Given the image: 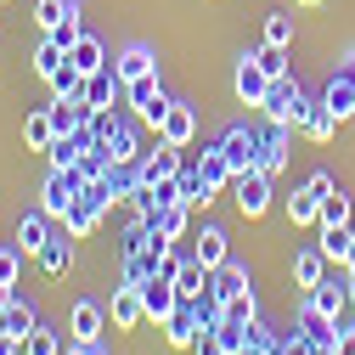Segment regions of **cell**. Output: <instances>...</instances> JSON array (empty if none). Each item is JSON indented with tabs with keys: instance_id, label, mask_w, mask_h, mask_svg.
Wrapping results in <instances>:
<instances>
[{
	"instance_id": "1",
	"label": "cell",
	"mask_w": 355,
	"mask_h": 355,
	"mask_svg": "<svg viewBox=\"0 0 355 355\" xmlns=\"http://www.w3.org/2000/svg\"><path fill=\"white\" fill-rule=\"evenodd\" d=\"M113 209V192H107V175H102V181H85V192L73 198V209L62 214V226H68V237L73 243H85V237H91L96 226H102V214Z\"/></svg>"
},
{
	"instance_id": "2",
	"label": "cell",
	"mask_w": 355,
	"mask_h": 355,
	"mask_svg": "<svg viewBox=\"0 0 355 355\" xmlns=\"http://www.w3.org/2000/svg\"><path fill=\"white\" fill-rule=\"evenodd\" d=\"M259 113L271 119V124H288V130H304V113H310V96L299 91V85L282 73V79H271V91H265V102H259Z\"/></svg>"
},
{
	"instance_id": "3",
	"label": "cell",
	"mask_w": 355,
	"mask_h": 355,
	"mask_svg": "<svg viewBox=\"0 0 355 355\" xmlns=\"http://www.w3.org/2000/svg\"><path fill=\"white\" fill-rule=\"evenodd\" d=\"M79 192H85V175H79V169H51L46 187H40V209H46L51 220H62V214L73 209Z\"/></svg>"
},
{
	"instance_id": "4",
	"label": "cell",
	"mask_w": 355,
	"mask_h": 355,
	"mask_svg": "<svg viewBox=\"0 0 355 355\" xmlns=\"http://www.w3.org/2000/svg\"><path fill=\"white\" fill-rule=\"evenodd\" d=\"M220 153H226L232 175H248V169L259 164V130H248V124H232L226 136H220Z\"/></svg>"
},
{
	"instance_id": "5",
	"label": "cell",
	"mask_w": 355,
	"mask_h": 355,
	"mask_svg": "<svg viewBox=\"0 0 355 355\" xmlns=\"http://www.w3.org/2000/svg\"><path fill=\"white\" fill-rule=\"evenodd\" d=\"M232 198H237L243 220H259L265 209H271V175H259V169L237 175V181H232Z\"/></svg>"
},
{
	"instance_id": "6",
	"label": "cell",
	"mask_w": 355,
	"mask_h": 355,
	"mask_svg": "<svg viewBox=\"0 0 355 355\" xmlns=\"http://www.w3.org/2000/svg\"><path fill=\"white\" fill-rule=\"evenodd\" d=\"M187 147H169V141H158L153 153H141V181L147 187H158V181H175V175L187 169V158H181Z\"/></svg>"
},
{
	"instance_id": "7",
	"label": "cell",
	"mask_w": 355,
	"mask_h": 355,
	"mask_svg": "<svg viewBox=\"0 0 355 355\" xmlns=\"http://www.w3.org/2000/svg\"><path fill=\"white\" fill-rule=\"evenodd\" d=\"M46 113H51V130H57V136H73V130H91V119H96V107L85 102V96H57Z\"/></svg>"
},
{
	"instance_id": "8",
	"label": "cell",
	"mask_w": 355,
	"mask_h": 355,
	"mask_svg": "<svg viewBox=\"0 0 355 355\" xmlns=\"http://www.w3.org/2000/svg\"><path fill=\"white\" fill-rule=\"evenodd\" d=\"M141 304H147V322L164 327V322L175 316V304H181V288H175L169 277H147V282H141Z\"/></svg>"
},
{
	"instance_id": "9",
	"label": "cell",
	"mask_w": 355,
	"mask_h": 355,
	"mask_svg": "<svg viewBox=\"0 0 355 355\" xmlns=\"http://www.w3.org/2000/svg\"><path fill=\"white\" fill-rule=\"evenodd\" d=\"M85 102L91 107H124V79H119L113 62L96 68V73H85Z\"/></svg>"
},
{
	"instance_id": "10",
	"label": "cell",
	"mask_w": 355,
	"mask_h": 355,
	"mask_svg": "<svg viewBox=\"0 0 355 355\" xmlns=\"http://www.w3.org/2000/svg\"><path fill=\"white\" fill-rule=\"evenodd\" d=\"M293 327H299V338H310V344H316V349H333L338 344V322L333 316H322V310L316 304H299V316H293Z\"/></svg>"
},
{
	"instance_id": "11",
	"label": "cell",
	"mask_w": 355,
	"mask_h": 355,
	"mask_svg": "<svg viewBox=\"0 0 355 355\" xmlns=\"http://www.w3.org/2000/svg\"><path fill=\"white\" fill-rule=\"evenodd\" d=\"M282 164H288V124H265V130H259V164H254V169L277 181Z\"/></svg>"
},
{
	"instance_id": "12",
	"label": "cell",
	"mask_w": 355,
	"mask_h": 355,
	"mask_svg": "<svg viewBox=\"0 0 355 355\" xmlns=\"http://www.w3.org/2000/svg\"><path fill=\"white\" fill-rule=\"evenodd\" d=\"M322 102H327V107H333L338 119H355V57H349V62H338V73L327 79Z\"/></svg>"
},
{
	"instance_id": "13",
	"label": "cell",
	"mask_w": 355,
	"mask_h": 355,
	"mask_svg": "<svg viewBox=\"0 0 355 355\" xmlns=\"http://www.w3.org/2000/svg\"><path fill=\"white\" fill-rule=\"evenodd\" d=\"M192 136H198V113H192L187 102H169V113H164V124H158V141L192 147Z\"/></svg>"
},
{
	"instance_id": "14",
	"label": "cell",
	"mask_w": 355,
	"mask_h": 355,
	"mask_svg": "<svg viewBox=\"0 0 355 355\" xmlns=\"http://www.w3.org/2000/svg\"><path fill=\"white\" fill-rule=\"evenodd\" d=\"M107 316H113V327H119V333H130V327H141V322H147V304H141V288H136V282H124V288H113V310H107Z\"/></svg>"
},
{
	"instance_id": "15",
	"label": "cell",
	"mask_w": 355,
	"mask_h": 355,
	"mask_svg": "<svg viewBox=\"0 0 355 355\" xmlns=\"http://www.w3.org/2000/svg\"><path fill=\"white\" fill-rule=\"evenodd\" d=\"M102 322H107V310H102L96 299H79V304L68 310V338H79V344H96V338H102Z\"/></svg>"
},
{
	"instance_id": "16",
	"label": "cell",
	"mask_w": 355,
	"mask_h": 355,
	"mask_svg": "<svg viewBox=\"0 0 355 355\" xmlns=\"http://www.w3.org/2000/svg\"><path fill=\"white\" fill-rule=\"evenodd\" d=\"M158 333H164V338H169L175 349H192V344H198V333H203V322H198L192 299H181V304H175V316H169V322H164Z\"/></svg>"
},
{
	"instance_id": "17",
	"label": "cell",
	"mask_w": 355,
	"mask_h": 355,
	"mask_svg": "<svg viewBox=\"0 0 355 355\" xmlns=\"http://www.w3.org/2000/svg\"><path fill=\"white\" fill-rule=\"evenodd\" d=\"M265 91H271V73H265V68L254 62V51H248V57L237 62V102H243V107H259Z\"/></svg>"
},
{
	"instance_id": "18",
	"label": "cell",
	"mask_w": 355,
	"mask_h": 355,
	"mask_svg": "<svg viewBox=\"0 0 355 355\" xmlns=\"http://www.w3.org/2000/svg\"><path fill=\"white\" fill-rule=\"evenodd\" d=\"M46 243H51V214H46V209L17 214V248H23V254H40Z\"/></svg>"
},
{
	"instance_id": "19",
	"label": "cell",
	"mask_w": 355,
	"mask_h": 355,
	"mask_svg": "<svg viewBox=\"0 0 355 355\" xmlns=\"http://www.w3.org/2000/svg\"><path fill=\"white\" fill-rule=\"evenodd\" d=\"M198 175H203V187H209V198L214 192H226L237 175H232V164H226V153H220V141L214 147H203V158H198Z\"/></svg>"
},
{
	"instance_id": "20",
	"label": "cell",
	"mask_w": 355,
	"mask_h": 355,
	"mask_svg": "<svg viewBox=\"0 0 355 355\" xmlns=\"http://www.w3.org/2000/svg\"><path fill=\"white\" fill-rule=\"evenodd\" d=\"M209 288H214V299L226 304V299H237V293H248L254 282H248V265H237V259H226L220 271H209Z\"/></svg>"
},
{
	"instance_id": "21",
	"label": "cell",
	"mask_w": 355,
	"mask_h": 355,
	"mask_svg": "<svg viewBox=\"0 0 355 355\" xmlns=\"http://www.w3.org/2000/svg\"><path fill=\"white\" fill-rule=\"evenodd\" d=\"M226 243H232V237L220 232V226H203V232H198V248H192V259H198V265H209V271H220V265L232 259V248H226Z\"/></svg>"
},
{
	"instance_id": "22",
	"label": "cell",
	"mask_w": 355,
	"mask_h": 355,
	"mask_svg": "<svg viewBox=\"0 0 355 355\" xmlns=\"http://www.w3.org/2000/svg\"><path fill=\"white\" fill-rule=\"evenodd\" d=\"M187 220H192V203H164L147 226H153V237H169V243H181L187 237Z\"/></svg>"
},
{
	"instance_id": "23",
	"label": "cell",
	"mask_w": 355,
	"mask_h": 355,
	"mask_svg": "<svg viewBox=\"0 0 355 355\" xmlns=\"http://www.w3.org/2000/svg\"><path fill=\"white\" fill-rule=\"evenodd\" d=\"M34 259H40V271H46V277H68V265H73V237H68V232H62V237H51Z\"/></svg>"
},
{
	"instance_id": "24",
	"label": "cell",
	"mask_w": 355,
	"mask_h": 355,
	"mask_svg": "<svg viewBox=\"0 0 355 355\" xmlns=\"http://www.w3.org/2000/svg\"><path fill=\"white\" fill-rule=\"evenodd\" d=\"M322 277H327V254H322V248H299V254H293V282L310 293Z\"/></svg>"
},
{
	"instance_id": "25",
	"label": "cell",
	"mask_w": 355,
	"mask_h": 355,
	"mask_svg": "<svg viewBox=\"0 0 355 355\" xmlns=\"http://www.w3.org/2000/svg\"><path fill=\"white\" fill-rule=\"evenodd\" d=\"M141 187V158H124V164H107V192H113V203H124L130 192Z\"/></svg>"
},
{
	"instance_id": "26",
	"label": "cell",
	"mask_w": 355,
	"mask_h": 355,
	"mask_svg": "<svg viewBox=\"0 0 355 355\" xmlns=\"http://www.w3.org/2000/svg\"><path fill=\"white\" fill-rule=\"evenodd\" d=\"M338 124H344V119H338L327 102H310V113H304V136H310V141H333Z\"/></svg>"
},
{
	"instance_id": "27",
	"label": "cell",
	"mask_w": 355,
	"mask_h": 355,
	"mask_svg": "<svg viewBox=\"0 0 355 355\" xmlns=\"http://www.w3.org/2000/svg\"><path fill=\"white\" fill-rule=\"evenodd\" d=\"M68 62H73L79 73H96V68H107V51H102V40H96V34H79V40H73V51H68Z\"/></svg>"
},
{
	"instance_id": "28",
	"label": "cell",
	"mask_w": 355,
	"mask_h": 355,
	"mask_svg": "<svg viewBox=\"0 0 355 355\" xmlns=\"http://www.w3.org/2000/svg\"><path fill=\"white\" fill-rule=\"evenodd\" d=\"M102 147H107V158H113V164H124V158H141V136H136V124H130V119H119V130H113V136H107Z\"/></svg>"
},
{
	"instance_id": "29",
	"label": "cell",
	"mask_w": 355,
	"mask_h": 355,
	"mask_svg": "<svg viewBox=\"0 0 355 355\" xmlns=\"http://www.w3.org/2000/svg\"><path fill=\"white\" fill-rule=\"evenodd\" d=\"M51 141H57L51 113H46V107H40V113H28V119H23V147H28V153H46Z\"/></svg>"
},
{
	"instance_id": "30",
	"label": "cell",
	"mask_w": 355,
	"mask_h": 355,
	"mask_svg": "<svg viewBox=\"0 0 355 355\" xmlns=\"http://www.w3.org/2000/svg\"><path fill=\"white\" fill-rule=\"evenodd\" d=\"M68 17H79V0H40V6H34V23H40V34L62 28Z\"/></svg>"
},
{
	"instance_id": "31",
	"label": "cell",
	"mask_w": 355,
	"mask_h": 355,
	"mask_svg": "<svg viewBox=\"0 0 355 355\" xmlns=\"http://www.w3.org/2000/svg\"><path fill=\"white\" fill-rule=\"evenodd\" d=\"M288 220H293V226H322V198L310 192V187H299L288 198Z\"/></svg>"
},
{
	"instance_id": "32",
	"label": "cell",
	"mask_w": 355,
	"mask_h": 355,
	"mask_svg": "<svg viewBox=\"0 0 355 355\" xmlns=\"http://www.w3.org/2000/svg\"><path fill=\"white\" fill-rule=\"evenodd\" d=\"M34 327H40V316H34V304H28L23 293H12V304H6V333H12V338H28Z\"/></svg>"
},
{
	"instance_id": "33",
	"label": "cell",
	"mask_w": 355,
	"mask_h": 355,
	"mask_svg": "<svg viewBox=\"0 0 355 355\" xmlns=\"http://www.w3.org/2000/svg\"><path fill=\"white\" fill-rule=\"evenodd\" d=\"M57 68H68V51H62L57 40L46 34V40H40V46H34V73H40V79H51Z\"/></svg>"
},
{
	"instance_id": "34",
	"label": "cell",
	"mask_w": 355,
	"mask_h": 355,
	"mask_svg": "<svg viewBox=\"0 0 355 355\" xmlns=\"http://www.w3.org/2000/svg\"><path fill=\"white\" fill-rule=\"evenodd\" d=\"M175 288H181V299H198V293L209 288V265H198V259H181V271H175Z\"/></svg>"
},
{
	"instance_id": "35",
	"label": "cell",
	"mask_w": 355,
	"mask_h": 355,
	"mask_svg": "<svg viewBox=\"0 0 355 355\" xmlns=\"http://www.w3.org/2000/svg\"><path fill=\"white\" fill-rule=\"evenodd\" d=\"M113 68H119V79H124V85H130V79H141V73H158L153 51H141V46H130V51H124V57H119Z\"/></svg>"
},
{
	"instance_id": "36",
	"label": "cell",
	"mask_w": 355,
	"mask_h": 355,
	"mask_svg": "<svg viewBox=\"0 0 355 355\" xmlns=\"http://www.w3.org/2000/svg\"><path fill=\"white\" fill-rule=\"evenodd\" d=\"M158 96H164L158 73H141V79H130V85H124V107H147V102H158Z\"/></svg>"
},
{
	"instance_id": "37",
	"label": "cell",
	"mask_w": 355,
	"mask_h": 355,
	"mask_svg": "<svg viewBox=\"0 0 355 355\" xmlns=\"http://www.w3.org/2000/svg\"><path fill=\"white\" fill-rule=\"evenodd\" d=\"M349 243H355V232H349V226H322V254H327L333 265H344Z\"/></svg>"
},
{
	"instance_id": "38",
	"label": "cell",
	"mask_w": 355,
	"mask_h": 355,
	"mask_svg": "<svg viewBox=\"0 0 355 355\" xmlns=\"http://www.w3.org/2000/svg\"><path fill=\"white\" fill-rule=\"evenodd\" d=\"M265 46H288V51H293V17L265 12Z\"/></svg>"
},
{
	"instance_id": "39",
	"label": "cell",
	"mask_w": 355,
	"mask_h": 355,
	"mask_svg": "<svg viewBox=\"0 0 355 355\" xmlns=\"http://www.w3.org/2000/svg\"><path fill=\"white\" fill-rule=\"evenodd\" d=\"M46 85H51V91H57V96H85V73H79L73 62H68V68H57V73H51Z\"/></svg>"
},
{
	"instance_id": "40",
	"label": "cell",
	"mask_w": 355,
	"mask_h": 355,
	"mask_svg": "<svg viewBox=\"0 0 355 355\" xmlns=\"http://www.w3.org/2000/svg\"><path fill=\"white\" fill-rule=\"evenodd\" d=\"M254 62L271 73V79H282L288 73V46H254Z\"/></svg>"
},
{
	"instance_id": "41",
	"label": "cell",
	"mask_w": 355,
	"mask_h": 355,
	"mask_svg": "<svg viewBox=\"0 0 355 355\" xmlns=\"http://www.w3.org/2000/svg\"><path fill=\"white\" fill-rule=\"evenodd\" d=\"M322 226H349V198H344L338 187L322 198Z\"/></svg>"
},
{
	"instance_id": "42",
	"label": "cell",
	"mask_w": 355,
	"mask_h": 355,
	"mask_svg": "<svg viewBox=\"0 0 355 355\" xmlns=\"http://www.w3.org/2000/svg\"><path fill=\"white\" fill-rule=\"evenodd\" d=\"M23 355H62V338H57L51 327H34V333L23 338Z\"/></svg>"
},
{
	"instance_id": "43",
	"label": "cell",
	"mask_w": 355,
	"mask_h": 355,
	"mask_svg": "<svg viewBox=\"0 0 355 355\" xmlns=\"http://www.w3.org/2000/svg\"><path fill=\"white\" fill-rule=\"evenodd\" d=\"M192 310H198V322H203V327H214L220 316H226V304H220V299H214V288H203V293L192 299Z\"/></svg>"
},
{
	"instance_id": "44",
	"label": "cell",
	"mask_w": 355,
	"mask_h": 355,
	"mask_svg": "<svg viewBox=\"0 0 355 355\" xmlns=\"http://www.w3.org/2000/svg\"><path fill=\"white\" fill-rule=\"evenodd\" d=\"M226 316H237V322H259V299H254V288L237 293V299H226Z\"/></svg>"
},
{
	"instance_id": "45",
	"label": "cell",
	"mask_w": 355,
	"mask_h": 355,
	"mask_svg": "<svg viewBox=\"0 0 355 355\" xmlns=\"http://www.w3.org/2000/svg\"><path fill=\"white\" fill-rule=\"evenodd\" d=\"M192 355H232V344L220 338V327H203V333H198V344H192Z\"/></svg>"
},
{
	"instance_id": "46",
	"label": "cell",
	"mask_w": 355,
	"mask_h": 355,
	"mask_svg": "<svg viewBox=\"0 0 355 355\" xmlns=\"http://www.w3.org/2000/svg\"><path fill=\"white\" fill-rule=\"evenodd\" d=\"M17 277H23V248H0V282L17 288Z\"/></svg>"
},
{
	"instance_id": "47",
	"label": "cell",
	"mask_w": 355,
	"mask_h": 355,
	"mask_svg": "<svg viewBox=\"0 0 355 355\" xmlns=\"http://www.w3.org/2000/svg\"><path fill=\"white\" fill-rule=\"evenodd\" d=\"M164 113H169V96H158V102L136 107V124H141V130H153V136H158V124H164Z\"/></svg>"
},
{
	"instance_id": "48",
	"label": "cell",
	"mask_w": 355,
	"mask_h": 355,
	"mask_svg": "<svg viewBox=\"0 0 355 355\" xmlns=\"http://www.w3.org/2000/svg\"><path fill=\"white\" fill-rule=\"evenodd\" d=\"M79 34H85V28H79V17H68L62 28H51V40H57L62 51H73V40H79Z\"/></svg>"
},
{
	"instance_id": "49",
	"label": "cell",
	"mask_w": 355,
	"mask_h": 355,
	"mask_svg": "<svg viewBox=\"0 0 355 355\" xmlns=\"http://www.w3.org/2000/svg\"><path fill=\"white\" fill-rule=\"evenodd\" d=\"M304 187H310V192H316V198H327V192H333V175H327V169H316V175H310V181H304Z\"/></svg>"
},
{
	"instance_id": "50",
	"label": "cell",
	"mask_w": 355,
	"mask_h": 355,
	"mask_svg": "<svg viewBox=\"0 0 355 355\" xmlns=\"http://www.w3.org/2000/svg\"><path fill=\"white\" fill-rule=\"evenodd\" d=\"M68 355H102V349H96V344H79V338H73V349H68Z\"/></svg>"
},
{
	"instance_id": "51",
	"label": "cell",
	"mask_w": 355,
	"mask_h": 355,
	"mask_svg": "<svg viewBox=\"0 0 355 355\" xmlns=\"http://www.w3.org/2000/svg\"><path fill=\"white\" fill-rule=\"evenodd\" d=\"M344 271H349V277H355V243H349V254H344Z\"/></svg>"
},
{
	"instance_id": "52",
	"label": "cell",
	"mask_w": 355,
	"mask_h": 355,
	"mask_svg": "<svg viewBox=\"0 0 355 355\" xmlns=\"http://www.w3.org/2000/svg\"><path fill=\"white\" fill-rule=\"evenodd\" d=\"M232 355H265V349H259V344H243V349H232Z\"/></svg>"
},
{
	"instance_id": "53",
	"label": "cell",
	"mask_w": 355,
	"mask_h": 355,
	"mask_svg": "<svg viewBox=\"0 0 355 355\" xmlns=\"http://www.w3.org/2000/svg\"><path fill=\"white\" fill-rule=\"evenodd\" d=\"M349 310H355V277H349Z\"/></svg>"
},
{
	"instance_id": "54",
	"label": "cell",
	"mask_w": 355,
	"mask_h": 355,
	"mask_svg": "<svg viewBox=\"0 0 355 355\" xmlns=\"http://www.w3.org/2000/svg\"><path fill=\"white\" fill-rule=\"evenodd\" d=\"M299 6H322V0H299Z\"/></svg>"
}]
</instances>
